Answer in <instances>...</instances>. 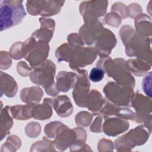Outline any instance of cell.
Instances as JSON below:
<instances>
[{"label":"cell","instance_id":"4","mask_svg":"<svg viewBox=\"0 0 152 152\" xmlns=\"http://www.w3.org/2000/svg\"><path fill=\"white\" fill-rule=\"evenodd\" d=\"M55 74V65L48 60L32 72L30 74L31 81L35 84L42 85L46 92L50 96H55L58 94L54 87V75Z\"/></svg>","mask_w":152,"mask_h":152},{"label":"cell","instance_id":"5","mask_svg":"<svg viewBox=\"0 0 152 152\" xmlns=\"http://www.w3.org/2000/svg\"><path fill=\"white\" fill-rule=\"evenodd\" d=\"M96 51L93 48L68 45L67 62H69V66L77 70L93 63L96 58Z\"/></svg>","mask_w":152,"mask_h":152},{"label":"cell","instance_id":"3","mask_svg":"<svg viewBox=\"0 0 152 152\" xmlns=\"http://www.w3.org/2000/svg\"><path fill=\"white\" fill-rule=\"evenodd\" d=\"M101 67L107 75L113 78L121 86H126L134 88L135 86L134 78L127 71L125 61L122 59H116L112 60L110 58L105 59Z\"/></svg>","mask_w":152,"mask_h":152},{"label":"cell","instance_id":"14","mask_svg":"<svg viewBox=\"0 0 152 152\" xmlns=\"http://www.w3.org/2000/svg\"><path fill=\"white\" fill-rule=\"evenodd\" d=\"M43 93L39 87L26 88L21 91V99L23 102L29 104L39 103L42 99Z\"/></svg>","mask_w":152,"mask_h":152},{"label":"cell","instance_id":"11","mask_svg":"<svg viewBox=\"0 0 152 152\" xmlns=\"http://www.w3.org/2000/svg\"><path fill=\"white\" fill-rule=\"evenodd\" d=\"M53 106L57 114L61 117L68 116L73 111V107L69 99L66 96H59L55 99Z\"/></svg>","mask_w":152,"mask_h":152},{"label":"cell","instance_id":"2","mask_svg":"<svg viewBox=\"0 0 152 152\" xmlns=\"http://www.w3.org/2000/svg\"><path fill=\"white\" fill-rule=\"evenodd\" d=\"M49 50V47L47 43L40 41L36 42L33 37L24 42L21 48L23 56L34 68L39 67L45 62L48 56Z\"/></svg>","mask_w":152,"mask_h":152},{"label":"cell","instance_id":"8","mask_svg":"<svg viewBox=\"0 0 152 152\" xmlns=\"http://www.w3.org/2000/svg\"><path fill=\"white\" fill-rule=\"evenodd\" d=\"M94 42L95 51L102 58H106L115 47L116 41L115 35L110 30L103 28Z\"/></svg>","mask_w":152,"mask_h":152},{"label":"cell","instance_id":"18","mask_svg":"<svg viewBox=\"0 0 152 152\" xmlns=\"http://www.w3.org/2000/svg\"><path fill=\"white\" fill-rule=\"evenodd\" d=\"M104 74V70L100 66L93 68L89 74V78L93 82H99L102 80Z\"/></svg>","mask_w":152,"mask_h":152},{"label":"cell","instance_id":"9","mask_svg":"<svg viewBox=\"0 0 152 152\" xmlns=\"http://www.w3.org/2000/svg\"><path fill=\"white\" fill-rule=\"evenodd\" d=\"M129 126V123L121 118H110L105 121L103 129L106 135L116 136L126 131Z\"/></svg>","mask_w":152,"mask_h":152},{"label":"cell","instance_id":"6","mask_svg":"<svg viewBox=\"0 0 152 152\" xmlns=\"http://www.w3.org/2000/svg\"><path fill=\"white\" fill-rule=\"evenodd\" d=\"M106 97L115 105L127 106L134 95L132 88L110 82L103 88Z\"/></svg>","mask_w":152,"mask_h":152},{"label":"cell","instance_id":"13","mask_svg":"<svg viewBox=\"0 0 152 152\" xmlns=\"http://www.w3.org/2000/svg\"><path fill=\"white\" fill-rule=\"evenodd\" d=\"M53 101L50 99H45L44 104L34 105L31 111L32 117L36 119L45 120L50 118L52 114V107L50 103Z\"/></svg>","mask_w":152,"mask_h":152},{"label":"cell","instance_id":"17","mask_svg":"<svg viewBox=\"0 0 152 152\" xmlns=\"http://www.w3.org/2000/svg\"><path fill=\"white\" fill-rule=\"evenodd\" d=\"M35 104H28L25 106H15L11 107L12 115L16 119L26 120L32 117L31 111Z\"/></svg>","mask_w":152,"mask_h":152},{"label":"cell","instance_id":"19","mask_svg":"<svg viewBox=\"0 0 152 152\" xmlns=\"http://www.w3.org/2000/svg\"><path fill=\"white\" fill-rule=\"evenodd\" d=\"M102 118L100 117H98L96 118V119L94 121L93 124L91 125L90 129L93 132H101V131L97 127L98 125L100 126V123L102 122Z\"/></svg>","mask_w":152,"mask_h":152},{"label":"cell","instance_id":"15","mask_svg":"<svg viewBox=\"0 0 152 152\" xmlns=\"http://www.w3.org/2000/svg\"><path fill=\"white\" fill-rule=\"evenodd\" d=\"M126 69L132 72L134 75L141 76L151 68V64L145 61L131 59L125 62Z\"/></svg>","mask_w":152,"mask_h":152},{"label":"cell","instance_id":"12","mask_svg":"<svg viewBox=\"0 0 152 152\" xmlns=\"http://www.w3.org/2000/svg\"><path fill=\"white\" fill-rule=\"evenodd\" d=\"M1 94H5L7 97H13L17 91V84L15 80L7 74L1 72Z\"/></svg>","mask_w":152,"mask_h":152},{"label":"cell","instance_id":"1","mask_svg":"<svg viewBox=\"0 0 152 152\" xmlns=\"http://www.w3.org/2000/svg\"><path fill=\"white\" fill-rule=\"evenodd\" d=\"M1 31L19 24L26 16L23 1H1Z\"/></svg>","mask_w":152,"mask_h":152},{"label":"cell","instance_id":"7","mask_svg":"<svg viewBox=\"0 0 152 152\" xmlns=\"http://www.w3.org/2000/svg\"><path fill=\"white\" fill-rule=\"evenodd\" d=\"M77 70L79 72V75L72 93L73 97L78 106L87 107L88 92L90 87V83L87 78V72L86 70Z\"/></svg>","mask_w":152,"mask_h":152},{"label":"cell","instance_id":"10","mask_svg":"<svg viewBox=\"0 0 152 152\" xmlns=\"http://www.w3.org/2000/svg\"><path fill=\"white\" fill-rule=\"evenodd\" d=\"M77 78L78 75L75 73L59 72L56 76V88L58 91L66 92L75 85Z\"/></svg>","mask_w":152,"mask_h":152},{"label":"cell","instance_id":"16","mask_svg":"<svg viewBox=\"0 0 152 152\" xmlns=\"http://www.w3.org/2000/svg\"><path fill=\"white\" fill-rule=\"evenodd\" d=\"M104 103V99L100 93L96 90H93L88 94L87 102V107L88 110L95 112L99 111Z\"/></svg>","mask_w":152,"mask_h":152}]
</instances>
